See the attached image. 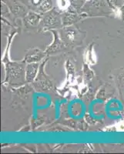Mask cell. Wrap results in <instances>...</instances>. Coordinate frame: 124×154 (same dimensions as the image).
Here are the masks:
<instances>
[{
	"label": "cell",
	"mask_w": 124,
	"mask_h": 154,
	"mask_svg": "<svg viewBox=\"0 0 124 154\" xmlns=\"http://www.w3.org/2000/svg\"><path fill=\"white\" fill-rule=\"evenodd\" d=\"M58 7L62 10H65L70 6V0H56Z\"/></svg>",
	"instance_id": "cell-2"
},
{
	"label": "cell",
	"mask_w": 124,
	"mask_h": 154,
	"mask_svg": "<svg viewBox=\"0 0 124 154\" xmlns=\"http://www.w3.org/2000/svg\"><path fill=\"white\" fill-rule=\"evenodd\" d=\"M6 3L9 6L11 10L15 13H21V12H24L25 8L21 3H19L17 0H5Z\"/></svg>",
	"instance_id": "cell-1"
}]
</instances>
